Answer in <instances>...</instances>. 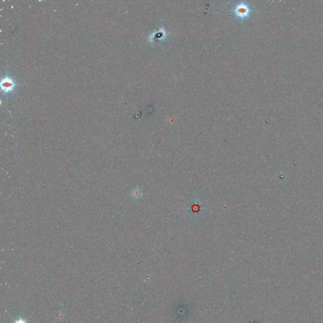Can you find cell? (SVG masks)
I'll return each mask as SVG.
<instances>
[{
    "label": "cell",
    "instance_id": "cell-2",
    "mask_svg": "<svg viewBox=\"0 0 323 323\" xmlns=\"http://www.w3.org/2000/svg\"><path fill=\"white\" fill-rule=\"evenodd\" d=\"M15 323H26V322L24 320H22V319H20V320H18L16 322H15Z\"/></svg>",
    "mask_w": 323,
    "mask_h": 323
},
{
    "label": "cell",
    "instance_id": "cell-1",
    "mask_svg": "<svg viewBox=\"0 0 323 323\" xmlns=\"http://www.w3.org/2000/svg\"><path fill=\"white\" fill-rule=\"evenodd\" d=\"M142 195V193L140 190H135L133 192V196L136 198H139Z\"/></svg>",
    "mask_w": 323,
    "mask_h": 323
}]
</instances>
